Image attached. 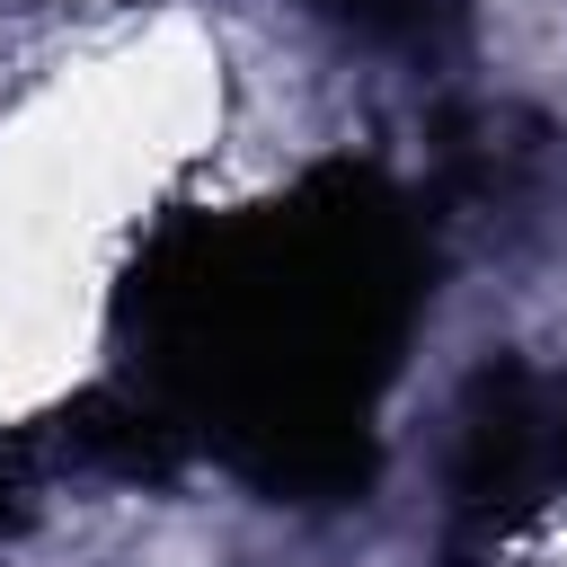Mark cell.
Instances as JSON below:
<instances>
[{"instance_id": "obj_1", "label": "cell", "mask_w": 567, "mask_h": 567, "mask_svg": "<svg viewBox=\"0 0 567 567\" xmlns=\"http://www.w3.org/2000/svg\"><path fill=\"white\" fill-rule=\"evenodd\" d=\"M452 496L470 523H523L532 505L567 496V381L558 372H487L461 416Z\"/></svg>"}]
</instances>
